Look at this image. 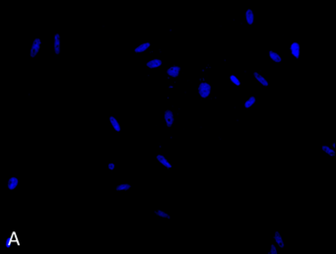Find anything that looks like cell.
Segmentation results:
<instances>
[{
    "label": "cell",
    "mask_w": 336,
    "mask_h": 254,
    "mask_svg": "<svg viewBox=\"0 0 336 254\" xmlns=\"http://www.w3.org/2000/svg\"><path fill=\"white\" fill-rule=\"evenodd\" d=\"M198 93L201 98H207L211 93V86L208 83H201L198 87Z\"/></svg>",
    "instance_id": "obj_1"
},
{
    "label": "cell",
    "mask_w": 336,
    "mask_h": 254,
    "mask_svg": "<svg viewBox=\"0 0 336 254\" xmlns=\"http://www.w3.org/2000/svg\"><path fill=\"white\" fill-rule=\"evenodd\" d=\"M290 52L291 55L296 59H300V55H301V45L299 42L297 41H293L290 45Z\"/></svg>",
    "instance_id": "obj_2"
},
{
    "label": "cell",
    "mask_w": 336,
    "mask_h": 254,
    "mask_svg": "<svg viewBox=\"0 0 336 254\" xmlns=\"http://www.w3.org/2000/svg\"><path fill=\"white\" fill-rule=\"evenodd\" d=\"M40 39H36L32 44V48H31V57L35 58L39 52H40Z\"/></svg>",
    "instance_id": "obj_3"
},
{
    "label": "cell",
    "mask_w": 336,
    "mask_h": 254,
    "mask_svg": "<svg viewBox=\"0 0 336 254\" xmlns=\"http://www.w3.org/2000/svg\"><path fill=\"white\" fill-rule=\"evenodd\" d=\"M273 238H274L276 244H277L280 248H284V247H285V243H284V241H283V238H282V235H281L280 232L276 231V232L274 233Z\"/></svg>",
    "instance_id": "obj_4"
},
{
    "label": "cell",
    "mask_w": 336,
    "mask_h": 254,
    "mask_svg": "<svg viewBox=\"0 0 336 254\" xmlns=\"http://www.w3.org/2000/svg\"><path fill=\"white\" fill-rule=\"evenodd\" d=\"M165 119H166V123L168 127H172L173 123H174V114L171 111H166L165 112Z\"/></svg>",
    "instance_id": "obj_5"
},
{
    "label": "cell",
    "mask_w": 336,
    "mask_h": 254,
    "mask_svg": "<svg viewBox=\"0 0 336 254\" xmlns=\"http://www.w3.org/2000/svg\"><path fill=\"white\" fill-rule=\"evenodd\" d=\"M268 56H269V59H270L273 62H275V63H280V62L282 61L281 57H280L277 53L273 52V50H269Z\"/></svg>",
    "instance_id": "obj_6"
},
{
    "label": "cell",
    "mask_w": 336,
    "mask_h": 254,
    "mask_svg": "<svg viewBox=\"0 0 336 254\" xmlns=\"http://www.w3.org/2000/svg\"><path fill=\"white\" fill-rule=\"evenodd\" d=\"M246 21L249 25H253L255 22V13L252 9H248L246 11Z\"/></svg>",
    "instance_id": "obj_7"
},
{
    "label": "cell",
    "mask_w": 336,
    "mask_h": 254,
    "mask_svg": "<svg viewBox=\"0 0 336 254\" xmlns=\"http://www.w3.org/2000/svg\"><path fill=\"white\" fill-rule=\"evenodd\" d=\"M254 77L262 85V86H264V87H268L269 86V83H268V81L262 76V75H260L259 73H257V72H254Z\"/></svg>",
    "instance_id": "obj_8"
},
{
    "label": "cell",
    "mask_w": 336,
    "mask_h": 254,
    "mask_svg": "<svg viewBox=\"0 0 336 254\" xmlns=\"http://www.w3.org/2000/svg\"><path fill=\"white\" fill-rule=\"evenodd\" d=\"M55 53H56V55L60 54V36H59V34H56V36H55Z\"/></svg>",
    "instance_id": "obj_9"
},
{
    "label": "cell",
    "mask_w": 336,
    "mask_h": 254,
    "mask_svg": "<svg viewBox=\"0 0 336 254\" xmlns=\"http://www.w3.org/2000/svg\"><path fill=\"white\" fill-rule=\"evenodd\" d=\"M179 71H180V68L178 66H173V67L169 68L167 72H168L169 76H171V77H178L179 74Z\"/></svg>",
    "instance_id": "obj_10"
},
{
    "label": "cell",
    "mask_w": 336,
    "mask_h": 254,
    "mask_svg": "<svg viewBox=\"0 0 336 254\" xmlns=\"http://www.w3.org/2000/svg\"><path fill=\"white\" fill-rule=\"evenodd\" d=\"M256 101H257V98L255 96H252L249 98V99H247L245 101V108L248 110V109H251L255 104H256Z\"/></svg>",
    "instance_id": "obj_11"
},
{
    "label": "cell",
    "mask_w": 336,
    "mask_h": 254,
    "mask_svg": "<svg viewBox=\"0 0 336 254\" xmlns=\"http://www.w3.org/2000/svg\"><path fill=\"white\" fill-rule=\"evenodd\" d=\"M149 47H150V42H145V43L139 45L138 47H136L135 48V53H137V54L143 53V52H145V50H147Z\"/></svg>",
    "instance_id": "obj_12"
},
{
    "label": "cell",
    "mask_w": 336,
    "mask_h": 254,
    "mask_svg": "<svg viewBox=\"0 0 336 254\" xmlns=\"http://www.w3.org/2000/svg\"><path fill=\"white\" fill-rule=\"evenodd\" d=\"M321 150L324 152L325 154H327L329 157H334V156H335V151H334L333 149L329 148V147L326 146V145H323V146L321 147Z\"/></svg>",
    "instance_id": "obj_13"
},
{
    "label": "cell",
    "mask_w": 336,
    "mask_h": 254,
    "mask_svg": "<svg viewBox=\"0 0 336 254\" xmlns=\"http://www.w3.org/2000/svg\"><path fill=\"white\" fill-rule=\"evenodd\" d=\"M162 65V61L160 59H153L147 63V66L149 68H157Z\"/></svg>",
    "instance_id": "obj_14"
},
{
    "label": "cell",
    "mask_w": 336,
    "mask_h": 254,
    "mask_svg": "<svg viewBox=\"0 0 336 254\" xmlns=\"http://www.w3.org/2000/svg\"><path fill=\"white\" fill-rule=\"evenodd\" d=\"M18 178H16V177H11L9 180H8V188L10 189V190H13V189H15L16 187H17V185H18Z\"/></svg>",
    "instance_id": "obj_15"
},
{
    "label": "cell",
    "mask_w": 336,
    "mask_h": 254,
    "mask_svg": "<svg viewBox=\"0 0 336 254\" xmlns=\"http://www.w3.org/2000/svg\"><path fill=\"white\" fill-rule=\"evenodd\" d=\"M157 159H158V161H159L162 165H164L166 168H168V169H171V168H172V165L167 161V159H166L164 156L158 155V156H157Z\"/></svg>",
    "instance_id": "obj_16"
},
{
    "label": "cell",
    "mask_w": 336,
    "mask_h": 254,
    "mask_svg": "<svg viewBox=\"0 0 336 254\" xmlns=\"http://www.w3.org/2000/svg\"><path fill=\"white\" fill-rule=\"evenodd\" d=\"M110 121H111V124L113 125V127L116 129V131L119 132V131H120V126H119V121H118L114 117H110Z\"/></svg>",
    "instance_id": "obj_17"
},
{
    "label": "cell",
    "mask_w": 336,
    "mask_h": 254,
    "mask_svg": "<svg viewBox=\"0 0 336 254\" xmlns=\"http://www.w3.org/2000/svg\"><path fill=\"white\" fill-rule=\"evenodd\" d=\"M230 80H231V82H232L234 85H236V86H241V81L238 80V78H237L236 75H231V76H230Z\"/></svg>",
    "instance_id": "obj_18"
},
{
    "label": "cell",
    "mask_w": 336,
    "mask_h": 254,
    "mask_svg": "<svg viewBox=\"0 0 336 254\" xmlns=\"http://www.w3.org/2000/svg\"><path fill=\"white\" fill-rule=\"evenodd\" d=\"M155 214H156V215H158V216H160V217L166 218V219H170V218H171L169 214H167L166 212H164V211H162V210H158V211H155Z\"/></svg>",
    "instance_id": "obj_19"
},
{
    "label": "cell",
    "mask_w": 336,
    "mask_h": 254,
    "mask_svg": "<svg viewBox=\"0 0 336 254\" xmlns=\"http://www.w3.org/2000/svg\"><path fill=\"white\" fill-rule=\"evenodd\" d=\"M129 188H130V185H129V184L122 183V184H119V185L117 187V190H118V191H121V190H128Z\"/></svg>",
    "instance_id": "obj_20"
},
{
    "label": "cell",
    "mask_w": 336,
    "mask_h": 254,
    "mask_svg": "<svg viewBox=\"0 0 336 254\" xmlns=\"http://www.w3.org/2000/svg\"><path fill=\"white\" fill-rule=\"evenodd\" d=\"M278 253V250H277V248H276V246H275V244H271L270 245V249H269V251H268V254H277Z\"/></svg>",
    "instance_id": "obj_21"
},
{
    "label": "cell",
    "mask_w": 336,
    "mask_h": 254,
    "mask_svg": "<svg viewBox=\"0 0 336 254\" xmlns=\"http://www.w3.org/2000/svg\"><path fill=\"white\" fill-rule=\"evenodd\" d=\"M11 242H12V238L8 237L6 240V247H10L11 246Z\"/></svg>",
    "instance_id": "obj_22"
},
{
    "label": "cell",
    "mask_w": 336,
    "mask_h": 254,
    "mask_svg": "<svg viewBox=\"0 0 336 254\" xmlns=\"http://www.w3.org/2000/svg\"><path fill=\"white\" fill-rule=\"evenodd\" d=\"M109 169H110V170H114V169H115V165H114V164H110V165H109Z\"/></svg>",
    "instance_id": "obj_23"
}]
</instances>
